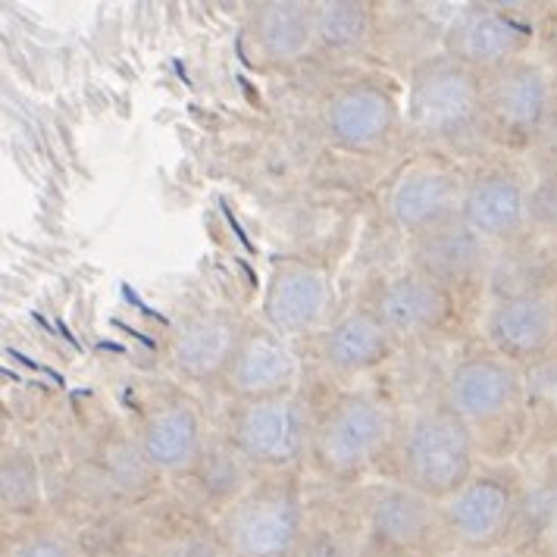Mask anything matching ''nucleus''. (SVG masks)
Wrapping results in <instances>:
<instances>
[{"label": "nucleus", "instance_id": "obj_3", "mask_svg": "<svg viewBox=\"0 0 557 557\" xmlns=\"http://www.w3.org/2000/svg\"><path fill=\"white\" fill-rule=\"evenodd\" d=\"M228 557H292L305 539V505L292 473L267 476L228 502L213 535Z\"/></svg>", "mask_w": 557, "mask_h": 557}, {"label": "nucleus", "instance_id": "obj_10", "mask_svg": "<svg viewBox=\"0 0 557 557\" xmlns=\"http://www.w3.org/2000/svg\"><path fill=\"white\" fill-rule=\"evenodd\" d=\"M488 351L527 370L548 360L557 348L555 292H502L482 313Z\"/></svg>", "mask_w": 557, "mask_h": 557}, {"label": "nucleus", "instance_id": "obj_26", "mask_svg": "<svg viewBox=\"0 0 557 557\" xmlns=\"http://www.w3.org/2000/svg\"><path fill=\"white\" fill-rule=\"evenodd\" d=\"M3 557H76L66 535L51 530H32L13 542H7Z\"/></svg>", "mask_w": 557, "mask_h": 557}, {"label": "nucleus", "instance_id": "obj_28", "mask_svg": "<svg viewBox=\"0 0 557 557\" xmlns=\"http://www.w3.org/2000/svg\"><path fill=\"white\" fill-rule=\"evenodd\" d=\"M116 557H148V555H116Z\"/></svg>", "mask_w": 557, "mask_h": 557}, {"label": "nucleus", "instance_id": "obj_21", "mask_svg": "<svg viewBox=\"0 0 557 557\" xmlns=\"http://www.w3.org/2000/svg\"><path fill=\"white\" fill-rule=\"evenodd\" d=\"M373 310L380 313L382 323L395 332L398 342L430 338L451 323L455 292H448L445 285L407 267L382 282L373 298Z\"/></svg>", "mask_w": 557, "mask_h": 557}, {"label": "nucleus", "instance_id": "obj_27", "mask_svg": "<svg viewBox=\"0 0 557 557\" xmlns=\"http://www.w3.org/2000/svg\"><path fill=\"white\" fill-rule=\"evenodd\" d=\"M223 555H226V548H223L220 542H203V539H198V535H188V539H178L176 545H170L163 557H223Z\"/></svg>", "mask_w": 557, "mask_h": 557}, {"label": "nucleus", "instance_id": "obj_16", "mask_svg": "<svg viewBox=\"0 0 557 557\" xmlns=\"http://www.w3.org/2000/svg\"><path fill=\"white\" fill-rule=\"evenodd\" d=\"M530 182L510 166H482L463 185L460 223L492 248H510L530 235Z\"/></svg>", "mask_w": 557, "mask_h": 557}, {"label": "nucleus", "instance_id": "obj_12", "mask_svg": "<svg viewBox=\"0 0 557 557\" xmlns=\"http://www.w3.org/2000/svg\"><path fill=\"white\" fill-rule=\"evenodd\" d=\"M523 398H527L523 370L485 348L476 355L460 357L448 370L442 401L476 430L520 413Z\"/></svg>", "mask_w": 557, "mask_h": 557}, {"label": "nucleus", "instance_id": "obj_18", "mask_svg": "<svg viewBox=\"0 0 557 557\" xmlns=\"http://www.w3.org/2000/svg\"><path fill=\"white\" fill-rule=\"evenodd\" d=\"M395 332L382 323L373 305H357L338 313L326 330L317 335L320 363L338 380H355L385 367L398 351Z\"/></svg>", "mask_w": 557, "mask_h": 557}, {"label": "nucleus", "instance_id": "obj_1", "mask_svg": "<svg viewBox=\"0 0 557 557\" xmlns=\"http://www.w3.org/2000/svg\"><path fill=\"white\" fill-rule=\"evenodd\" d=\"M398 463L405 485L442 505L480 470L476 432L445 401L420 407L398 432Z\"/></svg>", "mask_w": 557, "mask_h": 557}, {"label": "nucleus", "instance_id": "obj_7", "mask_svg": "<svg viewBox=\"0 0 557 557\" xmlns=\"http://www.w3.org/2000/svg\"><path fill=\"white\" fill-rule=\"evenodd\" d=\"M330 273L301 257H276L260 298V323L282 338L320 335L335 320Z\"/></svg>", "mask_w": 557, "mask_h": 557}, {"label": "nucleus", "instance_id": "obj_11", "mask_svg": "<svg viewBox=\"0 0 557 557\" xmlns=\"http://www.w3.org/2000/svg\"><path fill=\"white\" fill-rule=\"evenodd\" d=\"M520 480L505 467H480L473 480L442 502L445 532L470 552L495 548L520 510Z\"/></svg>", "mask_w": 557, "mask_h": 557}, {"label": "nucleus", "instance_id": "obj_2", "mask_svg": "<svg viewBox=\"0 0 557 557\" xmlns=\"http://www.w3.org/2000/svg\"><path fill=\"white\" fill-rule=\"evenodd\" d=\"M392 438V413L367 392H338L313 413L310 467L332 482L360 480Z\"/></svg>", "mask_w": 557, "mask_h": 557}, {"label": "nucleus", "instance_id": "obj_25", "mask_svg": "<svg viewBox=\"0 0 557 557\" xmlns=\"http://www.w3.org/2000/svg\"><path fill=\"white\" fill-rule=\"evenodd\" d=\"M527 220H530V235L545 245H557V170H548L530 182Z\"/></svg>", "mask_w": 557, "mask_h": 557}, {"label": "nucleus", "instance_id": "obj_15", "mask_svg": "<svg viewBox=\"0 0 557 557\" xmlns=\"http://www.w3.org/2000/svg\"><path fill=\"white\" fill-rule=\"evenodd\" d=\"M135 448L160 476H185L207 455L201 407L188 395H166L153 401L135 430Z\"/></svg>", "mask_w": 557, "mask_h": 557}, {"label": "nucleus", "instance_id": "obj_8", "mask_svg": "<svg viewBox=\"0 0 557 557\" xmlns=\"http://www.w3.org/2000/svg\"><path fill=\"white\" fill-rule=\"evenodd\" d=\"M552 113V73L545 63L520 57L482 76V128L498 141L527 145Z\"/></svg>", "mask_w": 557, "mask_h": 557}, {"label": "nucleus", "instance_id": "obj_24", "mask_svg": "<svg viewBox=\"0 0 557 557\" xmlns=\"http://www.w3.org/2000/svg\"><path fill=\"white\" fill-rule=\"evenodd\" d=\"M0 498L7 513H32L41 505L38 460L26 448H7L0 463Z\"/></svg>", "mask_w": 557, "mask_h": 557}, {"label": "nucleus", "instance_id": "obj_4", "mask_svg": "<svg viewBox=\"0 0 557 557\" xmlns=\"http://www.w3.org/2000/svg\"><path fill=\"white\" fill-rule=\"evenodd\" d=\"M313 410L301 395L235 401L226 420V445L263 476L295 473L310 460Z\"/></svg>", "mask_w": 557, "mask_h": 557}, {"label": "nucleus", "instance_id": "obj_23", "mask_svg": "<svg viewBox=\"0 0 557 557\" xmlns=\"http://www.w3.org/2000/svg\"><path fill=\"white\" fill-rule=\"evenodd\" d=\"M313 28L317 48L348 57L370 48L376 35V13L373 3L360 0H320L313 3Z\"/></svg>", "mask_w": 557, "mask_h": 557}, {"label": "nucleus", "instance_id": "obj_30", "mask_svg": "<svg viewBox=\"0 0 557 557\" xmlns=\"http://www.w3.org/2000/svg\"><path fill=\"white\" fill-rule=\"evenodd\" d=\"M448 557H463V555H448Z\"/></svg>", "mask_w": 557, "mask_h": 557}, {"label": "nucleus", "instance_id": "obj_29", "mask_svg": "<svg viewBox=\"0 0 557 557\" xmlns=\"http://www.w3.org/2000/svg\"><path fill=\"white\" fill-rule=\"evenodd\" d=\"M510 557H527V555H510Z\"/></svg>", "mask_w": 557, "mask_h": 557}, {"label": "nucleus", "instance_id": "obj_5", "mask_svg": "<svg viewBox=\"0 0 557 557\" xmlns=\"http://www.w3.org/2000/svg\"><path fill=\"white\" fill-rule=\"evenodd\" d=\"M405 116L420 138L442 145L473 138L482 128V76L448 53L423 57L407 78Z\"/></svg>", "mask_w": 557, "mask_h": 557}, {"label": "nucleus", "instance_id": "obj_19", "mask_svg": "<svg viewBox=\"0 0 557 557\" xmlns=\"http://www.w3.org/2000/svg\"><path fill=\"white\" fill-rule=\"evenodd\" d=\"M407 253H410V270L430 276L448 292L470 288L482 278H488L492 263H495V248L482 242L480 235L470 226H463L460 220L407 238Z\"/></svg>", "mask_w": 557, "mask_h": 557}, {"label": "nucleus", "instance_id": "obj_17", "mask_svg": "<svg viewBox=\"0 0 557 557\" xmlns=\"http://www.w3.org/2000/svg\"><path fill=\"white\" fill-rule=\"evenodd\" d=\"M301 373V363L292 351L288 338L267 330L260 320L245 323V335L238 342V351L228 363L223 392L232 401H263L292 395Z\"/></svg>", "mask_w": 557, "mask_h": 557}, {"label": "nucleus", "instance_id": "obj_14", "mask_svg": "<svg viewBox=\"0 0 557 557\" xmlns=\"http://www.w3.org/2000/svg\"><path fill=\"white\" fill-rule=\"evenodd\" d=\"M463 185L467 178H460L451 166L438 160L407 163L405 170L388 182L385 213L407 238L423 235V232L460 220Z\"/></svg>", "mask_w": 557, "mask_h": 557}, {"label": "nucleus", "instance_id": "obj_6", "mask_svg": "<svg viewBox=\"0 0 557 557\" xmlns=\"http://www.w3.org/2000/svg\"><path fill=\"white\" fill-rule=\"evenodd\" d=\"M405 110L392 85L380 78L342 82L323 103V132L332 148L355 157L385 153L401 132Z\"/></svg>", "mask_w": 557, "mask_h": 557}, {"label": "nucleus", "instance_id": "obj_22", "mask_svg": "<svg viewBox=\"0 0 557 557\" xmlns=\"http://www.w3.org/2000/svg\"><path fill=\"white\" fill-rule=\"evenodd\" d=\"M248 41L270 66H295L317 48L313 3L307 0H260L248 7Z\"/></svg>", "mask_w": 557, "mask_h": 557}, {"label": "nucleus", "instance_id": "obj_13", "mask_svg": "<svg viewBox=\"0 0 557 557\" xmlns=\"http://www.w3.org/2000/svg\"><path fill=\"white\" fill-rule=\"evenodd\" d=\"M245 323L223 307H201L185 313L166 338V367L178 380L198 388L220 385L238 351Z\"/></svg>", "mask_w": 557, "mask_h": 557}, {"label": "nucleus", "instance_id": "obj_20", "mask_svg": "<svg viewBox=\"0 0 557 557\" xmlns=\"http://www.w3.org/2000/svg\"><path fill=\"white\" fill-rule=\"evenodd\" d=\"M438 530H445L442 505L405 482L376 492L367 510L370 542L376 552L388 557H407L430 548Z\"/></svg>", "mask_w": 557, "mask_h": 557}, {"label": "nucleus", "instance_id": "obj_9", "mask_svg": "<svg viewBox=\"0 0 557 557\" xmlns=\"http://www.w3.org/2000/svg\"><path fill=\"white\" fill-rule=\"evenodd\" d=\"M532 35L530 20L507 3H463L445 28L442 53L480 76H488L527 57Z\"/></svg>", "mask_w": 557, "mask_h": 557}]
</instances>
